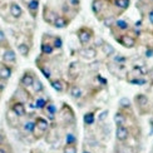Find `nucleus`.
Returning <instances> with one entry per match:
<instances>
[{
    "mask_svg": "<svg viewBox=\"0 0 153 153\" xmlns=\"http://www.w3.org/2000/svg\"><path fill=\"white\" fill-rule=\"evenodd\" d=\"M76 34H78V39H79L82 45H88L93 38V30L91 28L82 27L78 31H76Z\"/></svg>",
    "mask_w": 153,
    "mask_h": 153,
    "instance_id": "nucleus-1",
    "label": "nucleus"
},
{
    "mask_svg": "<svg viewBox=\"0 0 153 153\" xmlns=\"http://www.w3.org/2000/svg\"><path fill=\"white\" fill-rule=\"evenodd\" d=\"M134 103L137 105V108L139 111H141L142 114L144 113H147V109H148V107H149V99L148 97L146 94H137L136 97H134Z\"/></svg>",
    "mask_w": 153,
    "mask_h": 153,
    "instance_id": "nucleus-2",
    "label": "nucleus"
},
{
    "mask_svg": "<svg viewBox=\"0 0 153 153\" xmlns=\"http://www.w3.org/2000/svg\"><path fill=\"white\" fill-rule=\"evenodd\" d=\"M34 80H35L34 73L31 72V71H27V72H24V74L22 75V78H20V85L24 89L31 88V87H33Z\"/></svg>",
    "mask_w": 153,
    "mask_h": 153,
    "instance_id": "nucleus-3",
    "label": "nucleus"
},
{
    "mask_svg": "<svg viewBox=\"0 0 153 153\" xmlns=\"http://www.w3.org/2000/svg\"><path fill=\"white\" fill-rule=\"evenodd\" d=\"M10 111L19 118L24 117L25 114H27V108H25L24 103H22V102H16V100L10 103Z\"/></svg>",
    "mask_w": 153,
    "mask_h": 153,
    "instance_id": "nucleus-4",
    "label": "nucleus"
},
{
    "mask_svg": "<svg viewBox=\"0 0 153 153\" xmlns=\"http://www.w3.org/2000/svg\"><path fill=\"white\" fill-rule=\"evenodd\" d=\"M116 40L119 44H122L124 48H128V49L134 48V45H136V39L133 36L128 35V34H123V35H120V36H117Z\"/></svg>",
    "mask_w": 153,
    "mask_h": 153,
    "instance_id": "nucleus-5",
    "label": "nucleus"
},
{
    "mask_svg": "<svg viewBox=\"0 0 153 153\" xmlns=\"http://www.w3.org/2000/svg\"><path fill=\"white\" fill-rule=\"evenodd\" d=\"M62 116L64 118V120L68 123V124H74L75 123V116L72 111L71 107H68L67 104H63V108H62Z\"/></svg>",
    "mask_w": 153,
    "mask_h": 153,
    "instance_id": "nucleus-6",
    "label": "nucleus"
},
{
    "mask_svg": "<svg viewBox=\"0 0 153 153\" xmlns=\"http://www.w3.org/2000/svg\"><path fill=\"white\" fill-rule=\"evenodd\" d=\"M129 137V129L126 126H118L116 128V138L119 142H126Z\"/></svg>",
    "mask_w": 153,
    "mask_h": 153,
    "instance_id": "nucleus-7",
    "label": "nucleus"
},
{
    "mask_svg": "<svg viewBox=\"0 0 153 153\" xmlns=\"http://www.w3.org/2000/svg\"><path fill=\"white\" fill-rule=\"evenodd\" d=\"M58 16H59V15H58V13H56L55 10L48 8V6H45V8H44L43 18H44V20H45L48 24H54L55 19L58 18Z\"/></svg>",
    "mask_w": 153,
    "mask_h": 153,
    "instance_id": "nucleus-8",
    "label": "nucleus"
},
{
    "mask_svg": "<svg viewBox=\"0 0 153 153\" xmlns=\"http://www.w3.org/2000/svg\"><path fill=\"white\" fill-rule=\"evenodd\" d=\"M34 123H35V127L39 131H42L43 133H47L50 128V124L49 122L45 119V118H43V117H36L35 120H34Z\"/></svg>",
    "mask_w": 153,
    "mask_h": 153,
    "instance_id": "nucleus-9",
    "label": "nucleus"
},
{
    "mask_svg": "<svg viewBox=\"0 0 153 153\" xmlns=\"http://www.w3.org/2000/svg\"><path fill=\"white\" fill-rule=\"evenodd\" d=\"M50 85H52V88L55 92L63 93L67 88V83L64 80H62V79H52L50 80Z\"/></svg>",
    "mask_w": 153,
    "mask_h": 153,
    "instance_id": "nucleus-10",
    "label": "nucleus"
},
{
    "mask_svg": "<svg viewBox=\"0 0 153 153\" xmlns=\"http://www.w3.org/2000/svg\"><path fill=\"white\" fill-rule=\"evenodd\" d=\"M44 111H45V114L48 116V118L50 120H54L55 119V116H56V113H58V109H56V107H55L54 103H52V102L47 103L45 108H44Z\"/></svg>",
    "mask_w": 153,
    "mask_h": 153,
    "instance_id": "nucleus-11",
    "label": "nucleus"
},
{
    "mask_svg": "<svg viewBox=\"0 0 153 153\" xmlns=\"http://www.w3.org/2000/svg\"><path fill=\"white\" fill-rule=\"evenodd\" d=\"M79 54L83 56V58H87V59H94L97 56V52H95L94 48H84V49H80L79 50Z\"/></svg>",
    "mask_w": 153,
    "mask_h": 153,
    "instance_id": "nucleus-12",
    "label": "nucleus"
},
{
    "mask_svg": "<svg viewBox=\"0 0 153 153\" xmlns=\"http://www.w3.org/2000/svg\"><path fill=\"white\" fill-rule=\"evenodd\" d=\"M3 60L5 63H15L16 60V54L13 49H6L3 54Z\"/></svg>",
    "mask_w": 153,
    "mask_h": 153,
    "instance_id": "nucleus-13",
    "label": "nucleus"
},
{
    "mask_svg": "<svg viewBox=\"0 0 153 153\" xmlns=\"http://www.w3.org/2000/svg\"><path fill=\"white\" fill-rule=\"evenodd\" d=\"M27 6H28V10L30 11L31 16L35 18L36 13H38V9H39V0H29Z\"/></svg>",
    "mask_w": 153,
    "mask_h": 153,
    "instance_id": "nucleus-14",
    "label": "nucleus"
},
{
    "mask_svg": "<svg viewBox=\"0 0 153 153\" xmlns=\"http://www.w3.org/2000/svg\"><path fill=\"white\" fill-rule=\"evenodd\" d=\"M13 74L11 68L8 65H1L0 67V79L1 80H8Z\"/></svg>",
    "mask_w": 153,
    "mask_h": 153,
    "instance_id": "nucleus-15",
    "label": "nucleus"
},
{
    "mask_svg": "<svg viewBox=\"0 0 153 153\" xmlns=\"http://www.w3.org/2000/svg\"><path fill=\"white\" fill-rule=\"evenodd\" d=\"M105 5V0H93L92 3V9L94 11V14H99V13H102V10H103Z\"/></svg>",
    "mask_w": 153,
    "mask_h": 153,
    "instance_id": "nucleus-16",
    "label": "nucleus"
},
{
    "mask_svg": "<svg viewBox=\"0 0 153 153\" xmlns=\"http://www.w3.org/2000/svg\"><path fill=\"white\" fill-rule=\"evenodd\" d=\"M10 14H11V16H14L16 19L20 18L23 14V9L20 8V5L16 3H11L10 4Z\"/></svg>",
    "mask_w": 153,
    "mask_h": 153,
    "instance_id": "nucleus-17",
    "label": "nucleus"
},
{
    "mask_svg": "<svg viewBox=\"0 0 153 153\" xmlns=\"http://www.w3.org/2000/svg\"><path fill=\"white\" fill-rule=\"evenodd\" d=\"M54 27L55 28H58V29H63V28H65L69 25V19H67L65 16H62L59 15L58 18L55 19V22H54Z\"/></svg>",
    "mask_w": 153,
    "mask_h": 153,
    "instance_id": "nucleus-18",
    "label": "nucleus"
},
{
    "mask_svg": "<svg viewBox=\"0 0 153 153\" xmlns=\"http://www.w3.org/2000/svg\"><path fill=\"white\" fill-rule=\"evenodd\" d=\"M22 128H23V132H24V133H27V134H31V133L34 132V129H35V123H34V120L28 119L27 122L23 123Z\"/></svg>",
    "mask_w": 153,
    "mask_h": 153,
    "instance_id": "nucleus-19",
    "label": "nucleus"
},
{
    "mask_svg": "<svg viewBox=\"0 0 153 153\" xmlns=\"http://www.w3.org/2000/svg\"><path fill=\"white\" fill-rule=\"evenodd\" d=\"M100 48H102V52H103L107 56H112V55L116 54V49H114V47L111 45L109 43L103 42V44L100 45Z\"/></svg>",
    "mask_w": 153,
    "mask_h": 153,
    "instance_id": "nucleus-20",
    "label": "nucleus"
},
{
    "mask_svg": "<svg viewBox=\"0 0 153 153\" xmlns=\"http://www.w3.org/2000/svg\"><path fill=\"white\" fill-rule=\"evenodd\" d=\"M69 94H71V97H72V98H74V99H79V98L82 97V94H83L82 88L74 84V85L71 87V89H69Z\"/></svg>",
    "mask_w": 153,
    "mask_h": 153,
    "instance_id": "nucleus-21",
    "label": "nucleus"
},
{
    "mask_svg": "<svg viewBox=\"0 0 153 153\" xmlns=\"http://www.w3.org/2000/svg\"><path fill=\"white\" fill-rule=\"evenodd\" d=\"M54 52V48L52 45V43H47V42H43L42 43V53L43 54H45V55H50V54H53Z\"/></svg>",
    "mask_w": 153,
    "mask_h": 153,
    "instance_id": "nucleus-22",
    "label": "nucleus"
},
{
    "mask_svg": "<svg viewBox=\"0 0 153 153\" xmlns=\"http://www.w3.org/2000/svg\"><path fill=\"white\" fill-rule=\"evenodd\" d=\"M76 142H78L76 136L73 132H68L65 136V146H76Z\"/></svg>",
    "mask_w": 153,
    "mask_h": 153,
    "instance_id": "nucleus-23",
    "label": "nucleus"
},
{
    "mask_svg": "<svg viewBox=\"0 0 153 153\" xmlns=\"http://www.w3.org/2000/svg\"><path fill=\"white\" fill-rule=\"evenodd\" d=\"M47 103H48V100H47L45 98L38 97V98L34 100L33 105H34L35 109H44V108H45V105H47Z\"/></svg>",
    "mask_w": 153,
    "mask_h": 153,
    "instance_id": "nucleus-24",
    "label": "nucleus"
},
{
    "mask_svg": "<svg viewBox=\"0 0 153 153\" xmlns=\"http://www.w3.org/2000/svg\"><path fill=\"white\" fill-rule=\"evenodd\" d=\"M126 120H127V118H126V116L122 112H117L116 114H114V122H116L117 127L118 126H124Z\"/></svg>",
    "mask_w": 153,
    "mask_h": 153,
    "instance_id": "nucleus-25",
    "label": "nucleus"
},
{
    "mask_svg": "<svg viewBox=\"0 0 153 153\" xmlns=\"http://www.w3.org/2000/svg\"><path fill=\"white\" fill-rule=\"evenodd\" d=\"M83 120H84V124L85 126H92L95 122V114L93 112H88V113L84 114Z\"/></svg>",
    "mask_w": 153,
    "mask_h": 153,
    "instance_id": "nucleus-26",
    "label": "nucleus"
},
{
    "mask_svg": "<svg viewBox=\"0 0 153 153\" xmlns=\"http://www.w3.org/2000/svg\"><path fill=\"white\" fill-rule=\"evenodd\" d=\"M131 0H114V5L120 10H126L129 8Z\"/></svg>",
    "mask_w": 153,
    "mask_h": 153,
    "instance_id": "nucleus-27",
    "label": "nucleus"
},
{
    "mask_svg": "<svg viewBox=\"0 0 153 153\" xmlns=\"http://www.w3.org/2000/svg\"><path fill=\"white\" fill-rule=\"evenodd\" d=\"M18 52L20 53L23 56H28V55H29V52H30V49H29V47H28V44L20 43V44H18Z\"/></svg>",
    "mask_w": 153,
    "mask_h": 153,
    "instance_id": "nucleus-28",
    "label": "nucleus"
},
{
    "mask_svg": "<svg viewBox=\"0 0 153 153\" xmlns=\"http://www.w3.org/2000/svg\"><path fill=\"white\" fill-rule=\"evenodd\" d=\"M34 89V92L35 93H42L43 91H44V85H43V83L38 79V78H35V80H34V83H33V87H31Z\"/></svg>",
    "mask_w": 153,
    "mask_h": 153,
    "instance_id": "nucleus-29",
    "label": "nucleus"
},
{
    "mask_svg": "<svg viewBox=\"0 0 153 153\" xmlns=\"http://www.w3.org/2000/svg\"><path fill=\"white\" fill-rule=\"evenodd\" d=\"M114 25L120 29V30H127V29H129V24L127 23L126 20H123V19H119V20H116V23H114Z\"/></svg>",
    "mask_w": 153,
    "mask_h": 153,
    "instance_id": "nucleus-30",
    "label": "nucleus"
},
{
    "mask_svg": "<svg viewBox=\"0 0 153 153\" xmlns=\"http://www.w3.org/2000/svg\"><path fill=\"white\" fill-rule=\"evenodd\" d=\"M131 105H132V104H131V99H129V98L123 97V98L119 99V107H120V108H124V109H129Z\"/></svg>",
    "mask_w": 153,
    "mask_h": 153,
    "instance_id": "nucleus-31",
    "label": "nucleus"
},
{
    "mask_svg": "<svg viewBox=\"0 0 153 153\" xmlns=\"http://www.w3.org/2000/svg\"><path fill=\"white\" fill-rule=\"evenodd\" d=\"M108 114H109V111H108V109L102 111V112L98 114V118L95 119V120H98V123H103V122H105V119L108 118Z\"/></svg>",
    "mask_w": 153,
    "mask_h": 153,
    "instance_id": "nucleus-32",
    "label": "nucleus"
},
{
    "mask_svg": "<svg viewBox=\"0 0 153 153\" xmlns=\"http://www.w3.org/2000/svg\"><path fill=\"white\" fill-rule=\"evenodd\" d=\"M39 69H40V72L43 73V75L45 76L47 79H50V78H52V72H50V69H49V68L40 65V67H39Z\"/></svg>",
    "mask_w": 153,
    "mask_h": 153,
    "instance_id": "nucleus-33",
    "label": "nucleus"
},
{
    "mask_svg": "<svg viewBox=\"0 0 153 153\" xmlns=\"http://www.w3.org/2000/svg\"><path fill=\"white\" fill-rule=\"evenodd\" d=\"M54 39V42H53V48H56V49H60L62 48V45H63V40H62V38L60 36H54L53 38Z\"/></svg>",
    "mask_w": 153,
    "mask_h": 153,
    "instance_id": "nucleus-34",
    "label": "nucleus"
},
{
    "mask_svg": "<svg viewBox=\"0 0 153 153\" xmlns=\"http://www.w3.org/2000/svg\"><path fill=\"white\" fill-rule=\"evenodd\" d=\"M67 5L69 6V8L78 9L79 5H80V0H67Z\"/></svg>",
    "mask_w": 153,
    "mask_h": 153,
    "instance_id": "nucleus-35",
    "label": "nucleus"
},
{
    "mask_svg": "<svg viewBox=\"0 0 153 153\" xmlns=\"http://www.w3.org/2000/svg\"><path fill=\"white\" fill-rule=\"evenodd\" d=\"M63 153H78V148H76V146H65Z\"/></svg>",
    "mask_w": 153,
    "mask_h": 153,
    "instance_id": "nucleus-36",
    "label": "nucleus"
},
{
    "mask_svg": "<svg viewBox=\"0 0 153 153\" xmlns=\"http://www.w3.org/2000/svg\"><path fill=\"white\" fill-rule=\"evenodd\" d=\"M129 83L131 84H136V85H143L147 83V80L143 79V78H134V79H131Z\"/></svg>",
    "mask_w": 153,
    "mask_h": 153,
    "instance_id": "nucleus-37",
    "label": "nucleus"
},
{
    "mask_svg": "<svg viewBox=\"0 0 153 153\" xmlns=\"http://www.w3.org/2000/svg\"><path fill=\"white\" fill-rule=\"evenodd\" d=\"M0 153H13V149L8 143L0 144Z\"/></svg>",
    "mask_w": 153,
    "mask_h": 153,
    "instance_id": "nucleus-38",
    "label": "nucleus"
},
{
    "mask_svg": "<svg viewBox=\"0 0 153 153\" xmlns=\"http://www.w3.org/2000/svg\"><path fill=\"white\" fill-rule=\"evenodd\" d=\"M114 23H116V18H113V16L108 18V19H104V20H103V24H104V27H107V28L112 27V25H113Z\"/></svg>",
    "mask_w": 153,
    "mask_h": 153,
    "instance_id": "nucleus-39",
    "label": "nucleus"
},
{
    "mask_svg": "<svg viewBox=\"0 0 153 153\" xmlns=\"http://www.w3.org/2000/svg\"><path fill=\"white\" fill-rule=\"evenodd\" d=\"M114 62H116V63H118V64H123V63L126 62V58H124L123 55L118 54V55H116V56H114Z\"/></svg>",
    "mask_w": 153,
    "mask_h": 153,
    "instance_id": "nucleus-40",
    "label": "nucleus"
},
{
    "mask_svg": "<svg viewBox=\"0 0 153 153\" xmlns=\"http://www.w3.org/2000/svg\"><path fill=\"white\" fill-rule=\"evenodd\" d=\"M6 143V137H5V133L0 129V144H5Z\"/></svg>",
    "mask_w": 153,
    "mask_h": 153,
    "instance_id": "nucleus-41",
    "label": "nucleus"
},
{
    "mask_svg": "<svg viewBox=\"0 0 153 153\" xmlns=\"http://www.w3.org/2000/svg\"><path fill=\"white\" fill-rule=\"evenodd\" d=\"M5 40H6V36H5V34H4V31L0 30V43H3V42H5Z\"/></svg>",
    "mask_w": 153,
    "mask_h": 153,
    "instance_id": "nucleus-42",
    "label": "nucleus"
},
{
    "mask_svg": "<svg viewBox=\"0 0 153 153\" xmlns=\"http://www.w3.org/2000/svg\"><path fill=\"white\" fill-rule=\"evenodd\" d=\"M148 20L151 22V24H153V13L152 11L148 13Z\"/></svg>",
    "mask_w": 153,
    "mask_h": 153,
    "instance_id": "nucleus-43",
    "label": "nucleus"
},
{
    "mask_svg": "<svg viewBox=\"0 0 153 153\" xmlns=\"http://www.w3.org/2000/svg\"><path fill=\"white\" fill-rule=\"evenodd\" d=\"M152 55H153V50H151V49L148 50V49H147V52H146V56H148V58H151Z\"/></svg>",
    "mask_w": 153,
    "mask_h": 153,
    "instance_id": "nucleus-44",
    "label": "nucleus"
},
{
    "mask_svg": "<svg viewBox=\"0 0 153 153\" xmlns=\"http://www.w3.org/2000/svg\"><path fill=\"white\" fill-rule=\"evenodd\" d=\"M30 153H44L43 151H40V149H31L30 151Z\"/></svg>",
    "mask_w": 153,
    "mask_h": 153,
    "instance_id": "nucleus-45",
    "label": "nucleus"
},
{
    "mask_svg": "<svg viewBox=\"0 0 153 153\" xmlns=\"http://www.w3.org/2000/svg\"><path fill=\"white\" fill-rule=\"evenodd\" d=\"M149 123H151V127H152V132H151V133H153V117L151 118V122H149Z\"/></svg>",
    "mask_w": 153,
    "mask_h": 153,
    "instance_id": "nucleus-46",
    "label": "nucleus"
},
{
    "mask_svg": "<svg viewBox=\"0 0 153 153\" xmlns=\"http://www.w3.org/2000/svg\"><path fill=\"white\" fill-rule=\"evenodd\" d=\"M82 153H92V152H91V151H88V149H83Z\"/></svg>",
    "mask_w": 153,
    "mask_h": 153,
    "instance_id": "nucleus-47",
    "label": "nucleus"
},
{
    "mask_svg": "<svg viewBox=\"0 0 153 153\" xmlns=\"http://www.w3.org/2000/svg\"><path fill=\"white\" fill-rule=\"evenodd\" d=\"M152 13H153V8H152Z\"/></svg>",
    "mask_w": 153,
    "mask_h": 153,
    "instance_id": "nucleus-48",
    "label": "nucleus"
}]
</instances>
